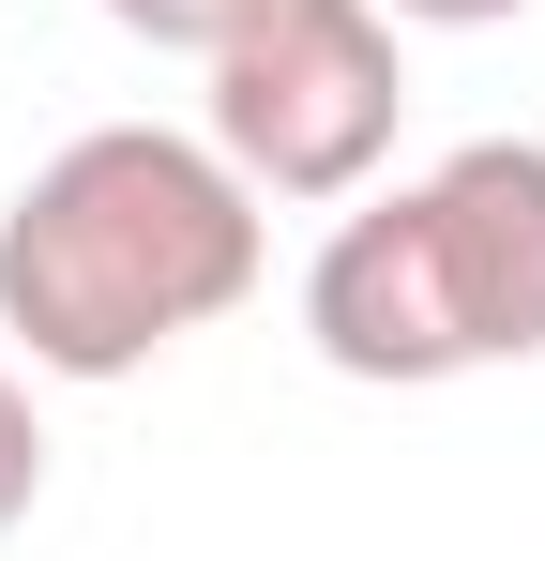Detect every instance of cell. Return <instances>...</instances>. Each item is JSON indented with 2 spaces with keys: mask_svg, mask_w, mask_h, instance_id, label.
<instances>
[{
  "mask_svg": "<svg viewBox=\"0 0 545 561\" xmlns=\"http://www.w3.org/2000/svg\"><path fill=\"white\" fill-rule=\"evenodd\" d=\"M409 122V61L379 0H272L212 46V152L258 197H363Z\"/></svg>",
  "mask_w": 545,
  "mask_h": 561,
  "instance_id": "cell-3",
  "label": "cell"
},
{
  "mask_svg": "<svg viewBox=\"0 0 545 561\" xmlns=\"http://www.w3.org/2000/svg\"><path fill=\"white\" fill-rule=\"evenodd\" d=\"M303 334L334 379H469L545 350V137H469L425 183L363 197L303 274Z\"/></svg>",
  "mask_w": 545,
  "mask_h": 561,
  "instance_id": "cell-2",
  "label": "cell"
},
{
  "mask_svg": "<svg viewBox=\"0 0 545 561\" xmlns=\"http://www.w3.org/2000/svg\"><path fill=\"white\" fill-rule=\"evenodd\" d=\"M106 15H121L137 46H182V61H212V46H228L243 15H272V0H106Z\"/></svg>",
  "mask_w": 545,
  "mask_h": 561,
  "instance_id": "cell-4",
  "label": "cell"
},
{
  "mask_svg": "<svg viewBox=\"0 0 545 561\" xmlns=\"http://www.w3.org/2000/svg\"><path fill=\"white\" fill-rule=\"evenodd\" d=\"M379 15H409V31H500V15H531V0H379Z\"/></svg>",
  "mask_w": 545,
  "mask_h": 561,
  "instance_id": "cell-6",
  "label": "cell"
},
{
  "mask_svg": "<svg viewBox=\"0 0 545 561\" xmlns=\"http://www.w3.org/2000/svg\"><path fill=\"white\" fill-rule=\"evenodd\" d=\"M46 501V425H31V394H15V365H0V531Z\"/></svg>",
  "mask_w": 545,
  "mask_h": 561,
  "instance_id": "cell-5",
  "label": "cell"
},
{
  "mask_svg": "<svg viewBox=\"0 0 545 561\" xmlns=\"http://www.w3.org/2000/svg\"><path fill=\"white\" fill-rule=\"evenodd\" d=\"M272 197L167 122H91L61 137L0 213V334L46 379H137L152 350L212 334L272 274Z\"/></svg>",
  "mask_w": 545,
  "mask_h": 561,
  "instance_id": "cell-1",
  "label": "cell"
}]
</instances>
